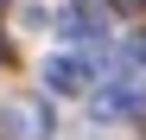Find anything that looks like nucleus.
Instances as JSON below:
<instances>
[{"instance_id": "nucleus-1", "label": "nucleus", "mask_w": 146, "mask_h": 140, "mask_svg": "<svg viewBox=\"0 0 146 140\" xmlns=\"http://www.w3.org/2000/svg\"><path fill=\"white\" fill-rule=\"evenodd\" d=\"M89 115L95 121H127V115H146V89L127 77V83H102L89 96Z\"/></svg>"}, {"instance_id": "nucleus-2", "label": "nucleus", "mask_w": 146, "mask_h": 140, "mask_svg": "<svg viewBox=\"0 0 146 140\" xmlns=\"http://www.w3.org/2000/svg\"><path fill=\"white\" fill-rule=\"evenodd\" d=\"M0 127H7L13 140H51V108L19 96V102H7V108H0Z\"/></svg>"}, {"instance_id": "nucleus-3", "label": "nucleus", "mask_w": 146, "mask_h": 140, "mask_svg": "<svg viewBox=\"0 0 146 140\" xmlns=\"http://www.w3.org/2000/svg\"><path fill=\"white\" fill-rule=\"evenodd\" d=\"M95 77H89V57H44V89L51 96H83Z\"/></svg>"}, {"instance_id": "nucleus-4", "label": "nucleus", "mask_w": 146, "mask_h": 140, "mask_svg": "<svg viewBox=\"0 0 146 140\" xmlns=\"http://www.w3.org/2000/svg\"><path fill=\"white\" fill-rule=\"evenodd\" d=\"M57 32H64V38H76V45H95L108 26H102V13H95V7H83V0H76V7H64V13H57Z\"/></svg>"}, {"instance_id": "nucleus-5", "label": "nucleus", "mask_w": 146, "mask_h": 140, "mask_svg": "<svg viewBox=\"0 0 146 140\" xmlns=\"http://www.w3.org/2000/svg\"><path fill=\"white\" fill-rule=\"evenodd\" d=\"M114 57H121V70H133V64H146V38H127V45L114 51Z\"/></svg>"}, {"instance_id": "nucleus-6", "label": "nucleus", "mask_w": 146, "mask_h": 140, "mask_svg": "<svg viewBox=\"0 0 146 140\" xmlns=\"http://www.w3.org/2000/svg\"><path fill=\"white\" fill-rule=\"evenodd\" d=\"M108 7H114V13H127V19H140V13H146V0H108Z\"/></svg>"}, {"instance_id": "nucleus-7", "label": "nucleus", "mask_w": 146, "mask_h": 140, "mask_svg": "<svg viewBox=\"0 0 146 140\" xmlns=\"http://www.w3.org/2000/svg\"><path fill=\"white\" fill-rule=\"evenodd\" d=\"M0 64H7V38H0Z\"/></svg>"}]
</instances>
